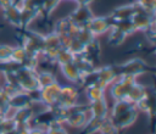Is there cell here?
Returning a JSON list of instances; mask_svg holds the SVG:
<instances>
[{
    "mask_svg": "<svg viewBox=\"0 0 156 134\" xmlns=\"http://www.w3.org/2000/svg\"><path fill=\"white\" fill-rule=\"evenodd\" d=\"M21 30V44L22 48L26 50L28 56L39 57L44 49V34H40L32 29H20Z\"/></svg>",
    "mask_w": 156,
    "mask_h": 134,
    "instance_id": "6da1fadb",
    "label": "cell"
},
{
    "mask_svg": "<svg viewBox=\"0 0 156 134\" xmlns=\"http://www.w3.org/2000/svg\"><path fill=\"white\" fill-rule=\"evenodd\" d=\"M15 78L22 91H26L28 94H37L40 90V85L37 78V71L34 69H29L22 67L21 65H17L15 69Z\"/></svg>",
    "mask_w": 156,
    "mask_h": 134,
    "instance_id": "7a4b0ae2",
    "label": "cell"
},
{
    "mask_svg": "<svg viewBox=\"0 0 156 134\" xmlns=\"http://www.w3.org/2000/svg\"><path fill=\"white\" fill-rule=\"evenodd\" d=\"M118 77L121 76H130V77H139L141 74H146L150 72H154V67L150 66L146 61H144L140 57H133L126 62H122L119 65H115Z\"/></svg>",
    "mask_w": 156,
    "mask_h": 134,
    "instance_id": "3957f363",
    "label": "cell"
},
{
    "mask_svg": "<svg viewBox=\"0 0 156 134\" xmlns=\"http://www.w3.org/2000/svg\"><path fill=\"white\" fill-rule=\"evenodd\" d=\"M88 112L89 106L88 105H74L69 108H67V116L65 123H67L72 128H83L84 124L88 121Z\"/></svg>",
    "mask_w": 156,
    "mask_h": 134,
    "instance_id": "277c9868",
    "label": "cell"
},
{
    "mask_svg": "<svg viewBox=\"0 0 156 134\" xmlns=\"http://www.w3.org/2000/svg\"><path fill=\"white\" fill-rule=\"evenodd\" d=\"M136 82V78L130 76H121L118 77L110 88V94L113 97V100H123L127 99L128 91L133 86V84Z\"/></svg>",
    "mask_w": 156,
    "mask_h": 134,
    "instance_id": "5b68a950",
    "label": "cell"
},
{
    "mask_svg": "<svg viewBox=\"0 0 156 134\" xmlns=\"http://www.w3.org/2000/svg\"><path fill=\"white\" fill-rule=\"evenodd\" d=\"M60 49H61L60 37L55 32H50L48 34H44V49H43V52L40 56L45 57L48 61L55 62Z\"/></svg>",
    "mask_w": 156,
    "mask_h": 134,
    "instance_id": "8992f818",
    "label": "cell"
},
{
    "mask_svg": "<svg viewBox=\"0 0 156 134\" xmlns=\"http://www.w3.org/2000/svg\"><path fill=\"white\" fill-rule=\"evenodd\" d=\"M60 89H61V84L58 82H56V83H54V84H51L49 86L41 88L38 91V100H39V102H41L45 107L56 106Z\"/></svg>",
    "mask_w": 156,
    "mask_h": 134,
    "instance_id": "52a82bcc",
    "label": "cell"
},
{
    "mask_svg": "<svg viewBox=\"0 0 156 134\" xmlns=\"http://www.w3.org/2000/svg\"><path fill=\"white\" fill-rule=\"evenodd\" d=\"M78 95L79 91L76 86L72 85H61L60 93H58V97H57V106L65 107V108H69L74 105H77L78 102Z\"/></svg>",
    "mask_w": 156,
    "mask_h": 134,
    "instance_id": "ba28073f",
    "label": "cell"
},
{
    "mask_svg": "<svg viewBox=\"0 0 156 134\" xmlns=\"http://www.w3.org/2000/svg\"><path fill=\"white\" fill-rule=\"evenodd\" d=\"M96 72H98V82L95 85L102 89H106L118 78L115 65H107L104 67H99L96 68Z\"/></svg>",
    "mask_w": 156,
    "mask_h": 134,
    "instance_id": "9c48e42d",
    "label": "cell"
},
{
    "mask_svg": "<svg viewBox=\"0 0 156 134\" xmlns=\"http://www.w3.org/2000/svg\"><path fill=\"white\" fill-rule=\"evenodd\" d=\"M111 27H112V21L108 16H94L87 26V28L96 38L99 35L107 33L111 29Z\"/></svg>",
    "mask_w": 156,
    "mask_h": 134,
    "instance_id": "30bf717a",
    "label": "cell"
},
{
    "mask_svg": "<svg viewBox=\"0 0 156 134\" xmlns=\"http://www.w3.org/2000/svg\"><path fill=\"white\" fill-rule=\"evenodd\" d=\"M71 21L79 28V27H87L90 19L94 17V13L90 9V6H83V5H77V7L71 12L68 16Z\"/></svg>",
    "mask_w": 156,
    "mask_h": 134,
    "instance_id": "8fae6325",
    "label": "cell"
},
{
    "mask_svg": "<svg viewBox=\"0 0 156 134\" xmlns=\"http://www.w3.org/2000/svg\"><path fill=\"white\" fill-rule=\"evenodd\" d=\"M132 22L135 30L145 32L150 26L155 24V13H149L136 7V11L132 17Z\"/></svg>",
    "mask_w": 156,
    "mask_h": 134,
    "instance_id": "7c38bea8",
    "label": "cell"
},
{
    "mask_svg": "<svg viewBox=\"0 0 156 134\" xmlns=\"http://www.w3.org/2000/svg\"><path fill=\"white\" fill-rule=\"evenodd\" d=\"M35 94H28L26 91H18L17 94L10 96V108L11 110H18L22 107L30 106L33 102H38V99L34 96Z\"/></svg>",
    "mask_w": 156,
    "mask_h": 134,
    "instance_id": "4fadbf2b",
    "label": "cell"
},
{
    "mask_svg": "<svg viewBox=\"0 0 156 134\" xmlns=\"http://www.w3.org/2000/svg\"><path fill=\"white\" fill-rule=\"evenodd\" d=\"M136 11V6L135 4H126V5H121L117 6L112 10V12L108 15V17L111 18L112 23L116 21H123V19H132V17L134 16Z\"/></svg>",
    "mask_w": 156,
    "mask_h": 134,
    "instance_id": "5bb4252c",
    "label": "cell"
},
{
    "mask_svg": "<svg viewBox=\"0 0 156 134\" xmlns=\"http://www.w3.org/2000/svg\"><path fill=\"white\" fill-rule=\"evenodd\" d=\"M112 123L118 128V129H123V128H127L129 125H132L136 118H138V110L135 107L118 115V116H115V117H108Z\"/></svg>",
    "mask_w": 156,
    "mask_h": 134,
    "instance_id": "9a60e30c",
    "label": "cell"
},
{
    "mask_svg": "<svg viewBox=\"0 0 156 134\" xmlns=\"http://www.w3.org/2000/svg\"><path fill=\"white\" fill-rule=\"evenodd\" d=\"M77 29H78V27L71 21V18L68 16H66V17H62V18H60V19H57L55 22L52 32H55L60 37H62V35L74 37Z\"/></svg>",
    "mask_w": 156,
    "mask_h": 134,
    "instance_id": "2e32d148",
    "label": "cell"
},
{
    "mask_svg": "<svg viewBox=\"0 0 156 134\" xmlns=\"http://www.w3.org/2000/svg\"><path fill=\"white\" fill-rule=\"evenodd\" d=\"M52 123H57L55 121L52 108L51 107H45L44 110L39 111L38 113H34L33 119L30 122V125H38V127H41V128L46 129Z\"/></svg>",
    "mask_w": 156,
    "mask_h": 134,
    "instance_id": "e0dca14e",
    "label": "cell"
},
{
    "mask_svg": "<svg viewBox=\"0 0 156 134\" xmlns=\"http://www.w3.org/2000/svg\"><path fill=\"white\" fill-rule=\"evenodd\" d=\"M33 116H34V111H33L32 105H30V106H27V107L15 110V112L11 117L15 121L16 125H30Z\"/></svg>",
    "mask_w": 156,
    "mask_h": 134,
    "instance_id": "ac0fdd59",
    "label": "cell"
},
{
    "mask_svg": "<svg viewBox=\"0 0 156 134\" xmlns=\"http://www.w3.org/2000/svg\"><path fill=\"white\" fill-rule=\"evenodd\" d=\"M89 112L93 117L100 118V119H105L108 116V106H107V101L105 97L91 101L89 105Z\"/></svg>",
    "mask_w": 156,
    "mask_h": 134,
    "instance_id": "d6986e66",
    "label": "cell"
},
{
    "mask_svg": "<svg viewBox=\"0 0 156 134\" xmlns=\"http://www.w3.org/2000/svg\"><path fill=\"white\" fill-rule=\"evenodd\" d=\"M135 108L138 111L145 112L149 116L150 121H151L154 118V115H155V97H154V94H150L149 90H147L146 95L135 104Z\"/></svg>",
    "mask_w": 156,
    "mask_h": 134,
    "instance_id": "ffe728a7",
    "label": "cell"
},
{
    "mask_svg": "<svg viewBox=\"0 0 156 134\" xmlns=\"http://www.w3.org/2000/svg\"><path fill=\"white\" fill-rule=\"evenodd\" d=\"M4 12V17L7 21V23H10L12 27L17 28V29H22V24H21V9L18 5L13 4L10 7H7L6 10L2 11Z\"/></svg>",
    "mask_w": 156,
    "mask_h": 134,
    "instance_id": "44dd1931",
    "label": "cell"
},
{
    "mask_svg": "<svg viewBox=\"0 0 156 134\" xmlns=\"http://www.w3.org/2000/svg\"><path fill=\"white\" fill-rule=\"evenodd\" d=\"M100 54H101L100 41H99L98 38H95L91 43H89V44L85 46V50H84L83 56L95 65V62L100 60Z\"/></svg>",
    "mask_w": 156,
    "mask_h": 134,
    "instance_id": "7402d4cb",
    "label": "cell"
},
{
    "mask_svg": "<svg viewBox=\"0 0 156 134\" xmlns=\"http://www.w3.org/2000/svg\"><path fill=\"white\" fill-rule=\"evenodd\" d=\"M21 9V24L22 29L28 28V26L39 16H41V12L39 9H32V7H20Z\"/></svg>",
    "mask_w": 156,
    "mask_h": 134,
    "instance_id": "603a6c76",
    "label": "cell"
},
{
    "mask_svg": "<svg viewBox=\"0 0 156 134\" xmlns=\"http://www.w3.org/2000/svg\"><path fill=\"white\" fill-rule=\"evenodd\" d=\"M60 69L63 74V77L69 80L71 83H79L80 80V73L78 71V68L76 67L74 62H71V63H67V65H63V66H60Z\"/></svg>",
    "mask_w": 156,
    "mask_h": 134,
    "instance_id": "cb8c5ba5",
    "label": "cell"
},
{
    "mask_svg": "<svg viewBox=\"0 0 156 134\" xmlns=\"http://www.w3.org/2000/svg\"><path fill=\"white\" fill-rule=\"evenodd\" d=\"M147 90H149V89H147L146 86H144L143 84H139L138 82H135V83L133 84V86L130 88V90L128 91L127 100L135 105L139 100H141V99L146 95Z\"/></svg>",
    "mask_w": 156,
    "mask_h": 134,
    "instance_id": "d4e9b609",
    "label": "cell"
},
{
    "mask_svg": "<svg viewBox=\"0 0 156 134\" xmlns=\"http://www.w3.org/2000/svg\"><path fill=\"white\" fill-rule=\"evenodd\" d=\"M74 65H76V67L78 68L80 76L87 74V73H89V72H93V71H95V69L98 68V67H95V65H94L93 62H90V61H89L88 58H85L83 55L76 56V58H74Z\"/></svg>",
    "mask_w": 156,
    "mask_h": 134,
    "instance_id": "484cf974",
    "label": "cell"
},
{
    "mask_svg": "<svg viewBox=\"0 0 156 134\" xmlns=\"http://www.w3.org/2000/svg\"><path fill=\"white\" fill-rule=\"evenodd\" d=\"M127 35L119 30L116 27H111V29L108 30V37H107V44L111 46H119L121 44L124 43Z\"/></svg>",
    "mask_w": 156,
    "mask_h": 134,
    "instance_id": "4316f807",
    "label": "cell"
},
{
    "mask_svg": "<svg viewBox=\"0 0 156 134\" xmlns=\"http://www.w3.org/2000/svg\"><path fill=\"white\" fill-rule=\"evenodd\" d=\"M135 107L134 104H132L130 101H128L127 99H123V100H116L112 105V108H111V117H115V116H118L130 108Z\"/></svg>",
    "mask_w": 156,
    "mask_h": 134,
    "instance_id": "83f0119b",
    "label": "cell"
},
{
    "mask_svg": "<svg viewBox=\"0 0 156 134\" xmlns=\"http://www.w3.org/2000/svg\"><path fill=\"white\" fill-rule=\"evenodd\" d=\"M102 121L104 119H100V118H96V117L90 116V118H88L87 123L82 128L80 134H94V133H98L99 132V128H100V125L102 123Z\"/></svg>",
    "mask_w": 156,
    "mask_h": 134,
    "instance_id": "f1b7e54d",
    "label": "cell"
},
{
    "mask_svg": "<svg viewBox=\"0 0 156 134\" xmlns=\"http://www.w3.org/2000/svg\"><path fill=\"white\" fill-rule=\"evenodd\" d=\"M37 78H38V82H39V85H40V89L41 88H45V86H49L54 83H56V77L52 72L50 71H40V72H37Z\"/></svg>",
    "mask_w": 156,
    "mask_h": 134,
    "instance_id": "f546056e",
    "label": "cell"
},
{
    "mask_svg": "<svg viewBox=\"0 0 156 134\" xmlns=\"http://www.w3.org/2000/svg\"><path fill=\"white\" fill-rule=\"evenodd\" d=\"M74 58H76V56H74L68 49L61 48L60 51H58V54H57V56H56L55 62H56L58 66H63V65L74 62Z\"/></svg>",
    "mask_w": 156,
    "mask_h": 134,
    "instance_id": "4dcf8cb0",
    "label": "cell"
},
{
    "mask_svg": "<svg viewBox=\"0 0 156 134\" xmlns=\"http://www.w3.org/2000/svg\"><path fill=\"white\" fill-rule=\"evenodd\" d=\"M74 38H77L82 44H84V45L87 46V45H88L89 43H91L96 37H94L93 33H91L87 27H79V28L77 29V32H76Z\"/></svg>",
    "mask_w": 156,
    "mask_h": 134,
    "instance_id": "1f68e13d",
    "label": "cell"
},
{
    "mask_svg": "<svg viewBox=\"0 0 156 134\" xmlns=\"http://www.w3.org/2000/svg\"><path fill=\"white\" fill-rule=\"evenodd\" d=\"M27 52L26 50L22 48V45H17L12 48V54H11V60L10 62L17 63V65H22L24 62V60L27 58Z\"/></svg>",
    "mask_w": 156,
    "mask_h": 134,
    "instance_id": "d6a6232c",
    "label": "cell"
},
{
    "mask_svg": "<svg viewBox=\"0 0 156 134\" xmlns=\"http://www.w3.org/2000/svg\"><path fill=\"white\" fill-rule=\"evenodd\" d=\"M112 27H116V28H118V29H119V30H122V32H123V33H124L127 37L136 32V30H135V28H134V26H133V22H132V19L116 21V22H113V23H112Z\"/></svg>",
    "mask_w": 156,
    "mask_h": 134,
    "instance_id": "836d02e7",
    "label": "cell"
},
{
    "mask_svg": "<svg viewBox=\"0 0 156 134\" xmlns=\"http://www.w3.org/2000/svg\"><path fill=\"white\" fill-rule=\"evenodd\" d=\"M105 90L106 89H102L100 86L93 85V86L85 88V94H87V97L89 99V101L91 102V101H95V100L105 97Z\"/></svg>",
    "mask_w": 156,
    "mask_h": 134,
    "instance_id": "e575fe53",
    "label": "cell"
},
{
    "mask_svg": "<svg viewBox=\"0 0 156 134\" xmlns=\"http://www.w3.org/2000/svg\"><path fill=\"white\" fill-rule=\"evenodd\" d=\"M96 82H98V72H96V69H95V71H93V72H89V73H87V74H83V76L80 77V80H79L78 84H79L82 88H89V86L95 85Z\"/></svg>",
    "mask_w": 156,
    "mask_h": 134,
    "instance_id": "d590c367",
    "label": "cell"
},
{
    "mask_svg": "<svg viewBox=\"0 0 156 134\" xmlns=\"http://www.w3.org/2000/svg\"><path fill=\"white\" fill-rule=\"evenodd\" d=\"M119 130H121V129H118V128L112 123V121H111L108 117L102 121V123H101V125H100V128H99V133H100V134H121Z\"/></svg>",
    "mask_w": 156,
    "mask_h": 134,
    "instance_id": "8d00e7d4",
    "label": "cell"
},
{
    "mask_svg": "<svg viewBox=\"0 0 156 134\" xmlns=\"http://www.w3.org/2000/svg\"><path fill=\"white\" fill-rule=\"evenodd\" d=\"M135 6L143 11H146L149 13H155L156 10V0H135Z\"/></svg>",
    "mask_w": 156,
    "mask_h": 134,
    "instance_id": "74e56055",
    "label": "cell"
},
{
    "mask_svg": "<svg viewBox=\"0 0 156 134\" xmlns=\"http://www.w3.org/2000/svg\"><path fill=\"white\" fill-rule=\"evenodd\" d=\"M10 96L6 95L1 89H0V116L1 117H6V116H10L9 112H10Z\"/></svg>",
    "mask_w": 156,
    "mask_h": 134,
    "instance_id": "f35d334b",
    "label": "cell"
},
{
    "mask_svg": "<svg viewBox=\"0 0 156 134\" xmlns=\"http://www.w3.org/2000/svg\"><path fill=\"white\" fill-rule=\"evenodd\" d=\"M68 50L74 55V56H80L84 54V50H85V45L82 44L77 38H72L69 45H68Z\"/></svg>",
    "mask_w": 156,
    "mask_h": 134,
    "instance_id": "ab89813d",
    "label": "cell"
},
{
    "mask_svg": "<svg viewBox=\"0 0 156 134\" xmlns=\"http://www.w3.org/2000/svg\"><path fill=\"white\" fill-rule=\"evenodd\" d=\"M12 48L13 46L7 45V44H0V63L10 62L11 54H12Z\"/></svg>",
    "mask_w": 156,
    "mask_h": 134,
    "instance_id": "60d3db41",
    "label": "cell"
},
{
    "mask_svg": "<svg viewBox=\"0 0 156 134\" xmlns=\"http://www.w3.org/2000/svg\"><path fill=\"white\" fill-rule=\"evenodd\" d=\"M0 89H1L6 95H9V96H12V95L17 94L18 91H21V88L18 86V84H17V83H11V82H5V83L0 86Z\"/></svg>",
    "mask_w": 156,
    "mask_h": 134,
    "instance_id": "b9f144b4",
    "label": "cell"
},
{
    "mask_svg": "<svg viewBox=\"0 0 156 134\" xmlns=\"http://www.w3.org/2000/svg\"><path fill=\"white\" fill-rule=\"evenodd\" d=\"M45 130H46V134H68V132L60 123H52Z\"/></svg>",
    "mask_w": 156,
    "mask_h": 134,
    "instance_id": "7bdbcfd3",
    "label": "cell"
},
{
    "mask_svg": "<svg viewBox=\"0 0 156 134\" xmlns=\"http://www.w3.org/2000/svg\"><path fill=\"white\" fill-rule=\"evenodd\" d=\"M145 35H146V39L151 43V44H154L155 43V37H156V29H155V24H152V26H150L145 32Z\"/></svg>",
    "mask_w": 156,
    "mask_h": 134,
    "instance_id": "ee69618b",
    "label": "cell"
},
{
    "mask_svg": "<svg viewBox=\"0 0 156 134\" xmlns=\"http://www.w3.org/2000/svg\"><path fill=\"white\" fill-rule=\"evenodd\" d=\"M13 4H15V0H0V9L4 11Z\"/></svg>",
    "mask_w": 156,
    "mask_h": 134,
    "instance_id": "f6af8a7d",
    "label": "cell"
},
{
    "mask_svg": "<svg viewBox=\"0 0 156 134\" xmlns=\"http://www.w3.org/2000/svg\"><path fill=\"white\" fill-rule=\"evenodd\" d=\"M77 2V5H83V6H90V4L94 0H74Z\"/></svg>",
    "mask_w": 156,
    "mask_h": 134,
    "instance_id": "bcb514c9",
    "label": "cell"
},
{
    "mask_svg": "<svg viewBox=\"0 0 156 134\" xmlns=\"http://www.w3.org/2000/svg\"><path fill=\"white\" fill-rule=\"evenodd\" d=\"M1 134H17V130H16V128H15V129H12V130H7V132H2Z\"/></svg>",
    "mask_w": 156,
    "mask_h": 134,
    "instance_id": "7dc6e473",
    "label": "cell"
},
{
    "mask_svg": "<svg viewBox=\"0 0 156 134\" xmlns=\"http://www.w3.org/2000/svg\"><path fill=\"white\" fill-rule=\"evenodd\" d=\"M20 1H21V0H15V4H18Z\"/></svg>",
    "mask_w": 156,
    "mask_h": 134,
    "instance_id": "c3c4849f",
    "label": "cell"
},
{
    "mask_svg": "<svg viewBox=\"0 0 156 134\" xmlns=\"http://www.w3.org/2000/svg\"><path fill=\"white\" fill-rule=\"evenodd\" d=\"M44 134H46V130H45V133H44Z\"/></svg>",
    "mask_w": 156,
    "mask_h": 134,
    "instance_id": "681fc988",
    "label": "cell"
},
{
    "mask_svg": "<svg viewBox=\"0 0 156 134\" xmlns=\"http://www.w3.org/2000/svg\"><path fill=\"white\" fill-rule=\"evenodd\" d=\"M73 1H74V0H73Z\"/></svg>",
    "mask_w": 156,
    "mask_h": 134,
    "instance_id": "f907efd6",
    "label": "cell"
},
{
    "mask_svg": "<svg viewBox=\"0 0 156 134\" xmlns=\"http://www.w3.org/2000/svg\"><path fill=\"white\" fill-rule=\"evenodd\" d=\"M0 76H1V74H0Z\"/></svg>",
    "mask_w": 156,
    "mask_h": 134,
    "instance_id": "816d5d0a",
    "label": "cell"
}]
</instances>
